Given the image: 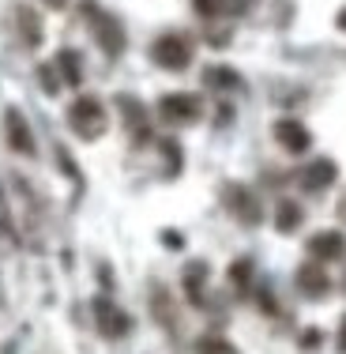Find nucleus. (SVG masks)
Here are the masks:
<instances>
[{
    "instance_id": "9d476101",
    "label": "nucleus",
    "mask_w": 346,
    "mask_h": 354,
    "mask_svg": "<svg viewBox=\"0 0 346 354\" xmlns=\"http://www.w3.org/2000/svg\"><path fill=\"white\" fill-rule=\"evenodd\" d=\"M335 177H339V166H335L331 158H312L309 166H301L298 181H301L305 192H324V189L335 185Z\"/></svg>"
},
{
    "instance_id": "423d86ee",
    "label": "nucleus",
    "mask_w": 346,
    "mask_h": 354,
    "mask_svg": "<svg viewBox=\"0 0 346 354\" xmlns=\"http://www.w3.org/2000/svg\"><path fill=\"white\" fill-rule=\"evenodd\" d=\"M95 324H98V332H102L106 339H121V335H128L132 320H128V313H124L121 306H113L109 298H95Z\"/></svg>"
},
{
    "instance_id": "f8f14e48",
    "label": "nucleus",
    "mask_w": 346,
    "mask_h": 354,
    "mask_svg": "<svg viewBox=\"0 0 346 354\" xmlns=\"http://www.w3.org/2000/svg\"><path fill=\"white\" fill-rule=\"evenodd\" d=\"M346 252V234L343 230H320L309 238V257L327 264V260H343Z\"/></svg>"
},
{
    "instance_id": "aec40b11",
    "label": "nucleus",
    "mask_w": 346,
    "mask_h": 354,
    "mask_svg": "<svg viewBox=\"0 0 346 354\" xmlns=\"http://www.w3.org/2000/svg\"><path fill=\"white\" fill-rule=\"evenodd\" d=\"M38 83L46 87V95H61V72H57V64H38Z\"/></svg>"
},
{
    "instance_id": "6e6552de",
    "label": "nucleus",
    "mask_w": 346,
    "mask_h": 354,
    "mask_svg": "<svg viewBox=\"0 0 346 354\" xmlns=\"http://www.w3.org/2000/svg\"><path fill=\"white\" fill-rule=\"evenodd\" d=\"M298 290H301V298H312V301H320V298H327L331 294V279H327V272L320 268V260H305V264L298 268Z\"/></svg>"
},
{
    "instance_id": "393cba45",
    "label": "nucleus",
    "mask_w": 346,
    "mask_h": 354,
    "mask_svg": "<svg viewBox=\"0 0 346 354\" xmlns=\"http://www.w3.org/2000/svg\"><path fill=\"white\" fill-rule=\"evenodd\" d=\"M252 4H256V0H226V12H233V15H244Z\"/></svg>"
},
{
    "instance_id": "412c9836",
    "label": "nucleus",
    "mask_w": 346,
    "mask_h": 354,
    "mask_svg": "<svg viewBox=\"0 0 346 354\" xmlns=\"http://www.w3.org/2000/svg\"><path fill=\"white\" fill-rule=\"evenodd\" d=\"M200 354H233V347L226 339H218V335H204V339L196 343Z\"/></svg>"
},
{
    "instance_id": "2eb2a0df",
    "label": "nucleus",
    "mask_w": 346,
    "mask_h": 354,
    "mask_svg": "<svg viewBox=\"0 0 346 354\" xmlns=\"http://www.w3.org/2000/svg\"><path fill=\"white\" fill-rule=\"evenodd\" d=\"M301 223H305V212H301L298 200H278V207H275V230L278 234H294Z\"/></svg>"
},
{
    "instance_id": "f3484780",
    "label": "nucleus",
    "mask_w": 346,
    "mask_h": 354,
    "mask_svg": "<svg viewBox=\"0 0 346 354\" xmlns=\"http://www.w3.org/2000/svg\"><path fill=\"white\" fill-rule=\"evenodd\" d=\"M204 83L211 91H241L244 83H241V75L233 72V68H226V64H211V68L204 72Z\"/></svg>"
},
{
    "instance_id": "f03ea898",
    "label": "nucleus",
    "mask_w": 346,
    "mask_h": 354,
    "mask_svg": "<svg viewBox=\"0 0 346 354\" xmlns=\"http://www.w3.org/2000/svg\"><path fill=\"white\" fill-rule=\"evenodd\" d=\"M106 106L98 102L95 95H79L75 102L68 106V129L75 132L79 140H98L106 132Z\"/></svg>"
},
{
    "instance_id": "b1692460",
    "label": "nucleus",
    "mask_w": 346,
    "mask_h": 354,
    "mask_svg": "<svg viewBox=\"0 0 346 354\" xmlns=\"http://www.w3.org/2000/svg\"><path fill=\"white\" fill-rule=\"evenodd\" d=\"M301 347H305V351H316V347H320V332H316V328L301 332Z\"/></svg>"
},
{
    "instance_id": "6ab92c4d",
    "label": "nucleus",
    "mask_w": 346,
    "mask_h": 354,
    "mask_svg": "<svg viewBox=\"0 0 346 354\" xmlns=\"http://www.w3.org/2000/svg\"><path fill=\"white\" fill-rule=\"evenodd\" d=\"M151 301H155V313H158V324L173 328V309H170V294H166L162 286H155V290H151Z\"/></svg>"
},
{
    "instance_id": "c756f323",
    "label": "nucleus",
    "mask_w": 346,
    "mask_h": 354,
    "mask_svg": "<svg viewBox=\"0 0 346 354\" xmlns=\"http://www.w3.org/2000/svg\"><path fill=\"white\" fill-rule=\"evenodd\" d=\"M339 218H343V223H346V196L339 200Z\"/></svg>"
},
{
    "instance_id": "39448f33",
    "label": "nucleus",
    "mask_w": 346,
    "mask_h": 354,
    "mask_svg": "<svg viewBox=\"0 0 346 354\" xmlns=\"http://www.w3.org/2000/svg\"><path fill=\"white\" fill-rule=\"evenodd\" d=\"M222 204L230 207V215L244 226H256L260 218H264V207H260L256 196H252V189H244V185H238V181H230L222 189Z\"/></svg>"
},
{
    "instance_id": "4be33fe9",
    "label": "nucleus",
    "mask_w": 346,
    "mask_h": 354,
    "mask_svg": "<svg viewBox=\"0 0 346 354\" xmlns=\"http://www.w3.org/2000/svg\"><path fill=\"white\" fill-rule=\"evenodd\" d=\"M192 8H196V15H204V19H215V15L226 12V0H192Z\"/></svg>"
},
{
    "instance_id": "5701e85b",
    "label": "nucleus",
    "mask_w": 346,
    "mask_h": 354,
    "mask_svg": "<svg viewBox=\"0 0 346 354\" xmlns=\"http://www.w3.org/2000/svg\"><path fill=\"white\" fill-rule=\"evenodd\" d=\"M162 151H166V158H170V177L181 170V147H177L173 140H162Z\"/></svg>"
},
{
    "instance_id": "a211bd4d",
    "label": "nucleus",
    "mask_w": 346,
    "mask_h": 354,
    "mask_svg": "<svg viewBox=\"0 0 346 354\" xmlns=\"http://www.w3.org/2000/svg\"><path fill=\"white\" fill-rule=\"evenodd\" d=\"M230 283L238 286L241 294H249V286H252V260L249 257H241L230 264Z\"/></svg>"
},
{
    "instance_id": "f257e3e1",
    "label": "nucleus",
    "mask_w": 346,
    "mask_h": 354,
    "mask_svg": "<svg viewBox=\"0 0 346 354\" xmlns=\"http://www.w3.org/2000/svg\"><path fill=\"white\" fill-rule=\"evenodd\" d=\"M83 19L90 23V35H95V41L102 46L106 57H121L124 53V27L121 19H117L113 12H106L98 0H83Z\"/></svg>"
},
{
    "instance_id": "4468645a",
    "label": "nucleus",
    "mask_w": 346,
    "mask_h": 354,
    "mask_svg": "<svg viewBox=\"0 0 346 354\" xmlns=\"http://www.w3.org/2000/svg\"><path fill=\"white\" fill-rule=\"evenodd\" d=\"M204 286H207V264L204 260H192L184 268V294H189L192 306H204Z\"/></svg>"
},
{
    "instance_id": "ddd939ff",
    "label": "nucleus",
    "mask_w": 346,
    "mask_h": 354,
    "mask_svg": "<svg viewBox=\"0 0 346 354\" xmlns=\"http://www.w3.org/2000/svg\"><path fill=\"white\" fill-rule=\"evenodd\" d=\"M275 140L282 143L290 155H305V151L312 147L309 129H305L301 121H294V117H282V121H275Z\"/></svg>"
},
{
    "instance_id": "0eeeda50",
    "label": "nucleus",
    "mask_w": 346,
    "mask_h": 354,
    "mask_svg": "<svg viewBox=\"0 0 346 354\" xmlns=\"http://www.w3.org/2000/svg\"><path fill=\"white\" fill-rule=\"evenodd\" d=\"M4 136H8V147L15 151V155H35V132H30L27 117L19 113L15 106L4 109Z\"/></svg>"
},
{
    "instance_id": "bb28decb",
    "label": "nucleus",
    "mask_w": 346,
    "mask_h": 354,
    "mask_svg": "<svg viewBox=\"0 0 346 354\" xmlns=\"http://www.w3.org/2000/svg\"><path fill=\"white\" fill-rule=\"evenodd\" d=\"M335 347H339V354H346V317H343V324H339V339H335Z\"/></svg>"
},
{
    "instance_id": "20e7f679",
    "label": "nucleus",
    "mask_w": 346,
    "mask_h": 354,
    "mask_svg": "<svg viewBox=\"0 0 346 354\" xmlns=\"http://www.w3.org/2000/svg\"><path fill=\"white\" fill-rule=\"evenodd\" d=\"M158 113L166 124H192L204 117V98L189 95V91H170V95L158 98Z\"/></svg>"
},
{
    "instance_id": "a878e982",
    "label": "nucleus",
    "mask_w": 346,
    "mask_h": 354,
    "mask_svg": "<svg viewBox=\"0 0 346 354\" xmlns=\"http://www.w3.org/2000/svg\"><path fill=\"white\" fill-rule=\"evenodd\" d=\"M162 241H166V249H181V245H184V238H181L177 230H166V234H162Z\"/></svg>"
},
{
    "instance_id": "cd10ccee",
    "label": "nucleus",
    "mask_w": 346,
    "mask_h": 354,
    "mask_svg": "<svg viewBox=\"0 0 346 354\" xmlns=\"http://www.w3.org/2000/svg\"><path fill=\"white\" fill-rule=\"evenodd\" d=\"M335 27H339V30H346V8H343L339 15H335Z\"/></svg>"
},
{
    "instance_id": "7ed1b4c3",
    "label": "nucleus",
    "mask_w": 346,
    "mask_h": 354,
    "mask_svg": "<svg viewBox=\"0 0 346 354\" xmlns=\"http://www.w3.org/2000/svg\"><path fill=\"white\" fill-rule=\"evenodd\" d=\"M151 61L158 64V68H166V72H184L192 64V41L184 38V35H162V38H155V46H151Z\"/></svg>"
},
{
    "instance_id": "9b49d317",
    "label": "nucleus",
    "mask_w": 346,
    "mask_h": 354,
    "mask_svg": "<svg viewBox=\"0 0 346 354\" xmlns=\"http://www.w3.org/2000/svg\"><path fill=\"white\" fill-rule=\"evenodd\" d=\"M12 19H15V30H19V41H23V46H27V49H38L41 38H46L41 15H38L30 4H15V8H12Z\"/></svg>"
},
{
    "instance_id": "c85d7f7f",
    "label": "nucleus",
    "mask_w": 346,
    "mask_h": 354,
    "mask_svg": "<svg viewBox=\"0 0 346 354\" xmlns=\"http://www.w3.org/2000/svg\"><path fill=\"white\" fill-rule=\"evenodd\" d=\"M41 4H46V8H64L68 0H41Z\"/></svg>"
},
{
    "instance_id": "1a4fd4ad",
    "label": "nucleus",
    "mask_w": 346,
    "mask_h": 354,
    "mask_svg": "<svg viewBox=\"0 0 346 354\" xmlns=\"http://www.w3.org/2000/svg\"><path fill=\"white\" fill-rule=\"evenodd\" d=\"M117 109H121L128 132L136 136V143H147L151 140V117H147V106L140 102L136 95H117Z\"/></svg>"
},
{
    "instance_id": "dca6fc26",
    "label": "nucleus",
    "mask_w": 346,
    "mask_h": 354,
    "mask_svg": "<svg viewBox=\"0 0 346 354\" xmlns=\"http://www.w3.org/2000/svg\"><path fill=\"white\" fill-rule=\"evenodd\" d=\"M53 64H57V72H61V83H68V87H79L83 83V57L75 53V49H61Z\"/></svg>"
}]
</instances>
